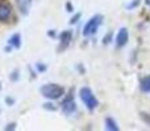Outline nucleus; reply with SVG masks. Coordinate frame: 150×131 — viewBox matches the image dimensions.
Listing matches in <instances>:
<instances>
[{
  "instance_id": "nucleus-1",
  "label": "nucleus",
  "mask_w": 150,
  "mask_h": 131,
  "mask_svg": "<svg viewBox=\"0 0 150 131\" xmlns=\"http://www.w3.org/2000/svg\"><path fill=\"white\" fill-rule=\"evenodd\" d=\"M40 92L47 100H59L63 95H65V88L62 85H58L55 83H49L45 84L40 88Z\"/></svg>"
},
{
  "instance_id": "nucleus-2",
  "label": "nucleus",
  "mask_w": 150,
  "mask_h": 131,
  "mask_svg": "<svg viewBox=\"0 0 150 131\" xmlns=\"http://www.w3.org/2000/svg\"><path fill=\"white\" fill-rule=\"evenodd\" d=\"M79 97H80V100H82V102L84 104V106L87 108L88 111H93L99 106V101H98V98L95 97L93 92L91 90V88H88V87L80 88Z\"/></svg>"
},
{
  "instance_id": "nucleus-3",
  "label": "nucleus",
  "mask_w": 150,
  "mask_h": 131,
  "mask_svg": "<svg viewBox=\"0 0 150 131\" xmlns=\"http://www.w3.org/2000/svg\"><path fill=\"white\" fill-rule=\"evenodd\" d=\"M101 22H103V16L95 15L93 17H91L90 20L87 21V24L84 25V28H83V36L84 37L95 36L99 26L101 25Z\"/></svg>"
},
{
  "instance_id": "nucleus-4",
  "label": "nucleus",
  "mask_w": 150,
  "mask_h": 131,
  "mask_svg": "<svg viewBox=\"0 0 150 131\" xmlns=\"http://www.w3.org/2000/svg\"><path fill=\"white\" fill-rule=\"evenodd\" d=\"M12 17V8H11L9 3L1 0L0 1V21L1 22H8Z\"/></svg>"
},
{
  "instance_id": "nucleus-5",
  "label": "nucleus",
  "mask_w": 150,
  "mask_h": 131,
  "mask_svg": "<svg viewBox=\"0 0 150 131\" xmlns=\"http://www.w3.org/2000/svg\"><path fill=\"white\" fill-rule=\"evenodd\" d=\"M61 109H62V111L65 114H67V116L73 114L74 111L76 110V104H75L73 96H69V97H66L65 100H63L62 105H61Z\"/></svg>"
},
{
  "instance_id": "nucleus-6",
  "label": "nucleus",
  "mask_w": 150,
  "mask_h": 131,
  "mask_svg": "<svg viewBox=\"0 0 150 131\" xmlns=\"http://www.w3.org/2000/svg\"><path fill=\"white\" fill-rule=\"evenodd\" d=\"M129 41V32L127 28H121L117 33L116 37V46L117 47H124Z\"/></svg>"
},
{
  "instance_id": "nucleus-7",
  "label": "nucleus",
  "mask_w": 150,
  "mask_h": 131,
  "mask_svg": "<svg viewBox=\"0 0 150 131\" xmlns=\"http://www.w3.org/2000/svg\"><path fill=\"white\" fill-rule=\"evenodd\" d=\"M15 3H16V7H17L18 12L25 16V15H28L29 11H30L33 0H15Z\"/></svg>"
},
{
  "instance_id": "nucleus-8",
  "label": "nucleus",
  "mask_w": 150,
  "mask_h": 131,
  "mask_svg": "<svg viewBox=\"0 0 150 131\" xmlns=\"http://www.w3.org/2000/svg\"><path fill=\"white\" fill-rule=\"evenodd\" d=\"M71 39H73V33H71V30H63L62 33L59 34L61 49H66V47L71 43Z\"/></svg>"
},
{
  "instance_id": "nucleus-9",
  "label": "nucleus",
  "mask_w": 150,
  "mask_h": 131,
  "mask_svg": "<svg viewBox=\"0 0 150 131\" xmlns=\"http://www.w3.org/2000/svg\"><path fill=\"white\" fill-rule=\"evenodd\" d=\"M8 43H9V46H12L13 49H20V46H21V36L18 33L13 34V36L8 39Z\"/></svg>"
},
{
  "instance_id": "nucleus-10",
  "label": "nucleus",
  "mask_w": 150,
  "mask_h": 131,
  "mask_svg": "<svg viewBox=\"0 0 150 131\" xmlns=\"http://www.w3.org/2000/svg\"><path fill=\"white\" fill-rule=\"evenodd\" d=\"M140 89H141V92H144V93H150V75L141 79Z\"/></svg>"
},
{
  "instance_id": "nucleus-11",
  "label": "nucleus",
  "mask_w": 150,
  "mask_h": 131,
  "mask_svg": "<svg viewBox=\"0 0 150 131\" xmlns=\"http://www.w3.org/2000/svg\"><path fill=\"white\" fill-rule=\"evenodd\" d=\"M105 129L108 131H119V126H117L116 121L112 117H107L105 118Z\"/></svg>"
},
{
  "instance_id": "nucleus-12",
  "label": "nucleus",
  "mask_w": 150,
  "mask_h": 131,
  "mask_svg": "<svg viewBox=\"0 0 150 131\" xmlns=\"http://www.w3.org/2000/svg\"><path fill=\"white\" fill-rule=\"evenodd\" d=\"M18 77H20V75H18V71H13L12 75H11V80H12V81H16V80H18Z\"/></svg>"
},
{
  "instance_id": "nucleus-13",
  "label": "nucleus",
  "mask_w": 150,
  "mask_h": 131,
  "mask_svg": "<svg viewBox=\"0 0 150 131\" xmlns=\"http://www.w3.org/2000/svg\"><path fill=\"white\" fill-rule=\"evenodd\" d=\"M15 126H16L15 123H11V125H8V127H5V130H13L15 129Z\"/></svg>"
},
{
  "instance_id": "nucleus-14",
  "label": "nucleus",
  "mask_w": 150,
  "mask_h": 131,
  "mask_svg": "<svg viewBox=\"0 0 150 131\" xmlns=\"http://www.w3.org/2000/svg\"><path fill=\"white\" fill-rule=\"evenodd\" d=\"M79 17H80V15H79V13H78V15L75 16L74 18H71V21H70V22H73V24H74V22H76V20H78V18H79Z\"/></svg>"
},
{
  "instance_id": "nucleus-15",
  "label": "nucleus",
  "mask_w": 150,
  "mask_h": 131,
  "mask_svg": "<svg viewBox=\"0 0 150 131\" xmlns=\"http://www.w3.org/2000/svg\"><path fill=\"white\" fill-rule=\"evenodd\" d=\"M146 3H148V4L150 5V0H146Z\"/></svg>"
},
{
  "instance_id": "nucleus-16",
  "label": "nucleus",
  "mask_w": 150,
  "mask_h": 131,
  "mask_svg": "<svg viewBox=\"0 0 150 131\" xmlns=\"http://www.w3.org/2000/svg\"><path fill=\"white\" fill-rule=\"evenodd\" d=\"M0 88H1V87H0Z\"/></svg>"
}]
</instances>
